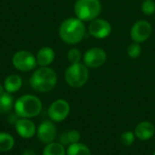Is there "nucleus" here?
<instances>
[{"instance_id": "nucleus-1", "label": "nucleus", "mask_w": 155, "mask_h": 155, "mask_svg": "<svg viewBox=\"0 0 155 155\" xmlns=\"http://www.w3.org/2000/svg\"><path fill=\"white\" fill-rule=\"evenodd\" d=\"M58 33L63 42L68 45H75L84 37L85 25L79 18L70 17L62 22Z\"/></svg>"}, {"instance_id": "nucleus-2", "label": "nucleus", "mask_w": 155, "mask_h": 155, "mask_svg": "<svg viewBox=\"0 0 155 155\" xmlns=\"http://www.w3.org/2000/svg\"><path fill=\"white\" fill-rule=\"evenodd\" d=\"M57 83V75L54 69L48 66H41L36 69L30 77L31 87L39 93L52 91Z\"/></svg>"}, {"instance_id": "nucleus-3", "label": "nucleus", "mask_w": 155, "mask_h": 155, "mask_svg": "<svg viewBox=\"0 0 155 155\" xmlns=\"http://www.w3.org/2000/svg\"><path fill=\"white\" fill-rule=\"evenodd\" d=\"M43 108L41 100L33 94H25L19 97L14 104L15 113L19 118H34L40 114Z\"/></svg>"}, {"instance_id": "nucleus-4", "label": "nucleus", "mask_w": 155, "mask_h": 155, "mask_svg": "<svg viewBox=\"0 0 155 155\" xmlns=\"http://www.w3.org/2000/svg\"><path fill=\"white\" fill-rule=\"evenodd\" d=\"M74 10L77 18L83 22H91L101 14L102 4L100 0H76Z\"/></svg>"}, {"instance_id": "nucleus-5", "label": "nucleus", "mask_w": 155, "mask_h": 155, "mask_svg": "<svg viewBox=\"0 0 155 155\" xmlns=\"http://www.w3.org/2000/svg\"><path fill=\"white\" fill-rule=\"evenodd\" d=\"M64 79L69 86L73 88H81L89 79L88 67L82 63L73 64L65 70Z\"/></svg>"}, {"instance_id": "nucleus-6", "label": "nucleus", "mask_w": 155, "mask_h": 155, "mask_svg": "<svg viewBox=\"0 0 155 155\" xmlns=\"http://www.w3.org/2000/svg\"><path fill=\"white\" fill-rule=\"evenodd\" d=\"M12 64L15 69L21 72L32 71L37 65L35 56L26 50L17 51L12 58Z\"/></svg>"}, {"instance_id": "nucleus-7", "label": "nucleus", "mask_w": 155, "mask_h": 155, "mask_svg": "<svg viewBox=\"0 0 155 155\" xmlns=\"http://www.w3.org/2000/svg\"><path fill=\"white\" fill-rule=\"evenodd\" d=\"M70 110V104L66 100L57 99L49 106L48 116L54 123H61L68 117Z\"/></svg>"}, {"instance_id": "nucleus-8", "label": "nucleus", "mask_w": 155, "mask_h": 155, "mask_svg": "<svg viewBox=\"0 0 155 155\" xmlns=\"http://www.w3.org/2000/svg\"><path fill=\"white\" fill-rule=\"evenodd\" d=\"M152 32L153 26L147 20H138L133 25L130 31V36L134 42L142 44L149 39Z\"/></svg>"}, {"instance_id": "nucleus-9", "label": "nucleus", "mask_w": 155, "mask_h": 155, "mask_svg": "<svg viewBox=\"0 0 155 155\" xmlns=\"http://www.w3.org/2000/svg\"><path fill=\"white\" fill-rule=\"evenodd\" d=\"M84 64L88 68H99L103 66L107 60L106 52L100 47L88 49L84 54Z\"/></svg>"}, {"instance_id": "nucleus-10", "label": "nucleus", "mask_w": 155, "mask_h": 155, "mask_svg": "<svg viewBox=\"0 0 155 155\" xmlns=\"http://www.w3.org/2000/svg\"><path fill=\"white\" fill-rule=\"evenodd\" d=\"M88 31L93 37L97 39H104L111 35L112 25L107 20L97 17L90 22Z\"/></svg>"}, {"instance_id": "nucleus-11", "label": "nucleus", "mask_w": 155, "mask_h": 155, "mask_svg": "<svg viewBox=\"0 0 155 155\" xmlns=\"http://www.w3.org/2000/svg\"><path fill=\"white\" fill-rule=\"evenodd\" d=\"M56 127L53 121H44L36 129V135L38 140L44 143L48 144L54 142L56 138Z\"/></svg>"}, {"instance_id": "nucleus-12", "label": "nucleus", "mask_w": 155, "mask_h": 155, "mask_svg": "<svg viewBox=\"0 0 155 155\" xmlns=\"http://www.w3.org/2000/svg\"><path fill=\"white\" fill-rule=\"evenodd\" d=\"M15 128L17 134L24 139L34 137L37 129L35 123L28 118H19L15 124Z\"/></svg>"}, {"instance_id": "nucleus-13", "label": "nucleus", "mask_w": 155, "mask_h": 155, "mask_svg": "<svg viewBox=\"0 0 155 155\" xmlns=\"http://www.w3.org/2000/svg\"><path fill=\"white\" fill-rule=\"evenodd\" d=\"M155 134V127L153 124L148 121H143L139 123L135 129L134 134L135 137L141 141H148L153 137Z\"/></svg>"}, {"instance_id": "nucleus-14", "label": "nucleus", "mask_w": 155, "mask_h": 155, "mask_svg": "<svg viewBox=\"0 0 155 155\" xmlns=\"http://www.w3.org/2000/svg\"><path fill=\"white\" fill-rule=\"evenodd\" d=\"M55 57V54L53 48L45 46L38 50L36 54V63L40 66H48L50 65Z\"/></svg>"}, {"instance_id": "nucleus-15", "label": "nucleus", "mask_w": 155, "mask_h": 155, "mask_svg": "<svg viewBox=\"0 0 155 155\" xmlns=\"http://www.w3.org/2000/svg\"><path fill=\"white\" fill-rule=\"evenodd\" d=\"M22 78L16 74H12L8 75L4 81V87L5 89V92L9 94H13L19 91V89L22 87Z\"/></svg>"}, {"instance_id": "nucleus-16", "label": "nucleus", "mask_w": 155, "mask_h": 155, "mask_svg": "<svg viewBox=\"0 0 155 155\" xmlns=\"http://www.w3.org/2000/svg\"><path fill=\"white\" fill-rule=\"evenodd\" d=\"M59 140V143H62L64 146H69L70 144L79 143V141L81 140V134L77 130H70L62 134Z\"/></svg>"}, {"instance_id": "nucleus-17", "label": "nucleus", "mask_w": 155, "mask_h": 155, "mask_svg": "<svg viewBox=\"0 0 155 155\" xmlns=\"http://www.w3.org/2000/svg\"><path fill=\"white\" fill-rule=\"evenodd\" d=\"M14 98L9 93H5L0 95V114H5L14 108Z\"/></svg>"}, {"instance_id": "nucleus-18", "label": "nucleus", "mask_w": 155, "mask_h": 155, "mask_svg": "<svg viewBox=\"0 0 155 155\" xmlns=\"http://www.w3.org/2000/svg\"><path fill=\"white\" fill-rule=\"evenodd\" d=\"M43 155H66V150L62 143L53 142L45 144Z\"/></svg>"}, {"instance_id": "nucleus-19", "label": "nucleus", "mask_w": 155, "mask_h": 155, "mask_svg": "<svg viewBox=\"0 0 155 155\" xmlns=\"http://www.w3.org/2000/svg\"><path fill=\"white\" fill-rule=\"evenodd\" d=\"M15 146L14 137L5 132H0V152L6 153L11 151Z\"/></svg>"}, {"instance_id": "nucleus-20", "label": "nucleus", "mask_w": 155, "mask_h": 155, "mask_svg": "<svg viewBox=\"0 0 155 155\" xmlns=\"http://www.w3.org/2000/svg\"><path fill=\"white\" fill-rule=\"evenodd\" d=\"M66 155H92V153L87 145L76 143L68 146L66 149Z\"/></svg>"}, {"instance_id": "nucleus-21", "label": "nucleus", "mask_w": 155, "mask_h": 155, "mask_svg": "<svg viewBox=\"0 0 155 155\" xmlns=\"http://www.w3.org/2000/svg\"><path fill=\"white\" fill-rule=\"evenodd\" d=\"M141 54H142V46L138 43L134 42L127 48V54L132 59L138 58L141 55Z\"/></svg>"}, {"instance_id": "nucleus-22", "label": "nucleus", "mask_w": 155, "mask_h": 155, "mask_svg": "<svg viewBox=\"0 0 155 155\" xmlns=\"http://www.w3.org/2000/svg\"><path fill=\"white\" fill-rule=\"evenodd\" d=\"M82 59V54L79 49L77 48H72L67 53V60L71 64H78L81 63Z\"/></svg>"}, {"instance_id": "nucleus-23", "label": "nucleus", "mask_w": 155, "mask_h": 155, "mask_svg": "<svg viewBox=\"0 0 155 155\" xmlns=\"http://www.w3.org/2000/svg\"><path fill=\"white\" fill-rule=\"evenodd\" d=\"M120 141L124 146H126V147L131 146L135 141V134H134V133H133L131 131L124 132L122 134V135L120 137Z\"/></svg>"}, {"instance_id": "nucleus-24", "label": "nucleus", "mask_w": 155, "mask_h": 155, "mask_svg": "<svg viewBox=\"0 0 155 155\" xmlns=\"http://www.w3.org/2000/svg\"><path fill=\"white\" fill-rule=\"evenodd\" d=\"M142 12L146 15H152L155 13V3L153 0H144L141 6Z\"/></svg>"}, {"instance_id": "nucleus-25", "label": "nucleus", "mask_w": 155, "mask_h": 155, "mask_svg": "<svg viewBox=\"0 0 155 155\" xmlns=\"http://www.w3.org/2000/svg\"><path fill=\"white\" fill-rule=\"evenodd\" d=\"M22 155H37V153L33 150H25Z\"/></svg>"}, {"instance_id": "nucleus-26", "label": "nucleus", "mask_w": 155, "mask_h": 155, "mask_svg": "<svg viewBox=\"0 0 155 155\" xmlns=\"http://www.w3.org/2000/svg\"><path fill=\"white\" fill-rule=\"evenodd\" d=\"M5 93V89L4 87V84H0V95Z\"/></svg>"}, {"instance_id": "nucleus-27", "label": "nucleus", "mask_w": 155, "mask_h": 155, "mask_svg": "<svg viewBox=\"0 0 155 155\" xmlns=\"http://www.w3.org/2000/svg\"><path fill=\"white\" fill-rule=\"evenodd\" d=\"M153 155H155V151H154V153H153Z\"/></svg>"}]
</instances>
